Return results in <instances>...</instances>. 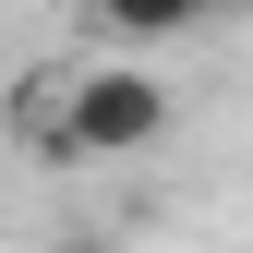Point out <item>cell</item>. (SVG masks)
<instances>
[{"instance_id":"1","label":"cell","mask_w":253,"mask_h":253,"mask_svg":"<svg viewBox=\"0 0 253 253\" xmlns=\"http://www.w3.org/2000/svg\"><path fill=\"white\" fill-rule=\"evenodd\" d=\"M169 133V84L145 60H73V73L37 97V145L73 169V157H145Z\"/></svg>"},{"instance_id":"2","label":"cell","mask_w":253,"mask_h":253,"mask_svg":"<svg viewBox=\"0 0 253 253\" xmlns=\"http://www.w3.org/2000/svg\"><path fill=\"white\" fill-rule=\"evenodd\" d=\"M193 24H205V0H97L109 48H169V37H193Z\"/></svg>"},{"instance_id":"3","label":"cell","mask_w":253,"mask_h":253,"mask_svg":"<svg viewBox=\"0 0 253 253\" xmlns=\"http://www.w3.org/2000/svg\"><path fill=\"white\" fill-rule=\"evenodd\" d=\"M48 253H109V241H97V229H73V241H48Z\"/></svg>"}]
</instances>
